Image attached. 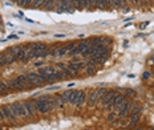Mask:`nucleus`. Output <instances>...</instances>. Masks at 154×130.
<instances>
[{"label": "nucleus", "instance_id": "obj_1", "mask_svg": "<svg viewBox=\"0 0 154 130\" xmlns=\"http://www.w3.org/2000/svg\"><path fill=\"white\" fill-rule=\"evenodd\" d=\"M56 69L53 66H45V68H40L37 73L40 74V77L44 80V82H49L53 84L56 81Z\"/></svg>", "mask_w": 154, "mask_h": 130}, {"label": "nucleus", "instance_id": "obj_2", "mask_svg": "<svg viewBox=\"0 0 154 130\" xmlns=\"http://www.w3.org/2000/svg\"><path fill=\"white\" fill-rule=\"evenodd\" d=\"M48 97H49V94H44V96H41L40 98H37V100H33V104H35V107H36V110L38 113L41 114H45V113H49V107H48Z\"/></svg>", "mask_w": 154, "mask_h": 130}, {"label": "nucleus", "instance_id": "obj_3", "mask_svg": "<svg viewBox=\"0 0 154 130\" xmlns=\"http://www.w3.org/2000/svg\"><path fill=\"white\" fill-rule=\"evenodd\" d=\"M57 14H64V12H68V14H72L75 11V7L72 4V0H60L59 3L54 7Z\"/></svg>", "mask_w": 154, "mask_h": 130}, {"label": "nucleus", "instance_id": "obj_4", "mask_svg": "<svg viewBox=\"0 0 154 130\" xmlns=\"http://www.w3.org/2000/svg\"><path fill=\"white\" fill-rule=\"evenodd\" d=\"M88 47H91V39H88V40H84V41H81V43H79V45H76L75 48H73L70 52L68 53V56H72V57H75V56H79V55H81L84 50L88 48Z\"/></svg>", "mask_w": 154, "mask_h": 130}, {"label": "nucleus", "instance_id": "obj_5", "mask_svg": "<svg viewBox=\"0 0 154 130\" xmlns=\"http://www.w3.org/2000/svg\"><path fill=\"white\" fill-rule=\"evenodd\" d=\"M11 106H12V109H14L15 112L17 113V116H19V117H24V118L29 117L27 107L24 106V104H23V102H14Z\"/></svg>", "mask_w": 154, "mask_h": 130}, {"label": "nucleus", "instance_id": "obj_6", "mask_svg": "<svg viewBox=\"0 0 154 130\" xmlns=\"http://www.w3.org/2000/svg\"><path fill=\"white\" fill-rule=\"evenodd\" d=\"M114 97H116V90H109L104 94V97L101 98V104L104 106L106 105H113V101H114Z\"/></svg>", "mask_w": 154, "mask_h": 130}, {"label": "nucleus", "instance_id": "obj_7", "mask_svg": "<svg viewBox=\"0 0 154 130\" xmlns=\"http://www.w3.org/2000/svg\"><path fill=\"white\" fill-rule=\"evenodd\" d=\"M27 77H28V82L33 85H41L44 82V80L40 77V74L37 72H31V73L27 74Z\"/></svg>", "mask_w": 154, "mask_h": 130}, {"label": "nucleus", "instance_id": "obj_8", "mask_svg": "<svg viewBox=\"0 0 154 130\" xmlns=\"http://www.w3.org/2000/svg\"><path fill=\"white\" fill-rule=\"evenodd\" d=\"M2 109H3V112H4V114H5V118L11 119V121H15V119L19 117V116H17V113H16L15 110L12 109V106H11V105L2 106Z\"/></svg>", "mask_w": 154, "mask_h": 130}, {"label": "nucleus", "instance_id": "obj_9", "mask_svg": "<svg viewBox=\"0 0 154 130\" xmlns=\"http://www.w3.org/2000/svg\"><path fill=\"white\" fill-rule=\"evenodd\" d=\"M126 102V96L125 94H116L114 97V101H113V109L114 112L117 113L118 109H120V106L122 105V104Z\"/></svg>", "mask_w": 154, "mask_h": 130}, {"label": "nucleus", "instance_id": "obj_10", "mask_svg": "<svg viewBox=\"0 0 154 130\" xmlns=\"http://www.w3.org/2000/svg\"><path fill=\"white\" fill-rule=\"evenodd\" d=\"M130 107H131V105H130V102H125V104H122V105L120 106V109H118V118L120 119H122L125 116H126L128 113H129V110H130Z\"/></svg>", "mask_w": 154, "mask_h": 130}, {"label": "nucleus", "instance_id": "obj_11", "mask_svg": "<svg viewBox=\"0 0 154 130\" xmlns=\"http://www.w3.org/2000/svg\"><path fill=\"white\" fill-rule=\"evenodd\" d=\"M97 92L96 90H92L91 93H89L88 96V107H93L96 105V102H97Z\"/></svg>", "mask_w": 154, "mask_h": 130}, {"label": "nucleus", "instance_id": "obj_12", "mask_svg": "<svg viewBox=\"0 0 154 130\" xmlns=\"http://www.w3.org/2000/svg\"><path fill=\"white\" fill-rule=\"evenodd\" d=\"M7 85H8V89H11V90H14V89H16V90H21L24 88V85H21L20 82H19L17 80H11V81H8L7 82Z\"/></svg>", "mask_w": 154, "mask_h": 130}, {"label": "nucleus", "instance_id": "obj_13", "mask_svg": "<svg viewBox=\"0 0 154 130\" xmlns=\"http://www.w3.org/2000/svg\"><path fill=\"white\" fill-rule=\"evenodd\" d=\"M96 72H97V64H96V62H92V61L86 62V74L93 76Z\"/></svg>", "mask_w": 154, "mask_h": 130}, {"label": "nucleus", "instance_id": "obj_14", "mask_svg": "<svg viewBox=\"0 0 154 130\" xmlns=\"http://www.w3.org/2000/svg\"><path fill=\"white\" fill-rule=\"evenodd\" d=\"M53 100H54V104H56V107H57V109H63L64 105H65V102H64L61 94H54V96H53Z\"/></svg>", "mask_w": 154, "mask_h": 130}, {"label": "nucleus", "instance_id": "obj_15", "mask_svg": "<svg viewBox=\"0 0 154 130\" xmlns=\"http://www.w3.org/2000/svg\"><path fill=\"white\" fill-rule=\"evenodd\" d=\"M54 7H56V0H44L41 8L47 9V11H52V9H54Z\"/></svg>", "mask_w": 154, "mask_h": 130}, {"label": "nucleus", "instance_id": "obj_16", "mask_svg": "<svg viewBox=\"0 0 154 130\" xmlns=\"http://www.w3.org/2000/svg\"><path fill=\"white\" fill-rule=\"evenodd\" d=\"M24 106L27 107V110H28V114H29V117L31 116H33L35 114V110H36V107H35V104H33V101H24Z\"/></svg>", "mask_w": 154, "mask_h": 130}, {"label": "nucleus", "instance_id": "obj_17", "mask_svg": "<svg viewBox=\"0 0 154 130\" xmlns=\"http://www.w3.org/2000/svg\"><path fill=\"white\" fill-rule=\"evenodd\" d=\"M32 49H33L35 52L40 53V52H43V50L48 49V47L44 43H35V44H32Z\"/></svg>", "mask_w": 154, "mask_h": 130}, {"label": "nucleus", "instance_id": "obj_18", "mask_svg": "<svg viewBox=\"0 0 154 130\" xmlns=\"http://www.w3.org/2000/svg\"><path fill=\"white\" fill-rule=\"evenodd\" d=\"M66 68L70 71V73H72V76H77L80 72L79 66H77L76 62H69V64H66Z\"/></svg>", "mask_w": 154, "mask_h": 130}, {"label": "nucleus", "instance_id": "obj_19", "mask_svg": "<svg viewBox=\"0 0 154 130\" xmlns=\"http://www.w3.org/2000/svg\"><path fill=\"white\" fill-rule=\"evenodd\" d=\"M85 101H86V94H85V92H84V90H81V93H80L79 98H77V102H76V105H75V106L81 107L82 105H84Z\"/></svg>", "mask_w": 154, "mask_h": 130}, {"label": "nucleus", "instance_id": "obj_20", "mask_svg": "<svg viewBox=\"0 0 154 130\" xmlns=\"http://www.w3.org/2000/svg\"><path fill=\"white\" fill-rule=\"evenodd\" d=\"M140 118H141V114H133V113H131V116H130V122H129V126H136L137 123L140 122Z\"/></svg>", "mask_w": 154, "mask_h": 130}, {"label": "nucleus", "instance_id": "obj_21", "mask_svg": "<svg viewBox=\"0 0 154 130\" xmlns=\"http://www.w3.org/2000/svg\"><path fill=\"white\" fill-rule=\"evenodd\" d=\"M91 7L104 9V0H91Z\"/></svg>", "mask_w": 154, "mask_h": 130}, {"label": "nucleus", "instance_id": "obj_22", "mask_svg": "<svg viewBox=\"0 0 154 130\" xmlns=\"http://www.w3.org/2000/svg\"><path fill=\"white\" fill-rule=\"evenodd\" d=\"M96 49H97V48H94V47H88V48H86L84 52L81 53V56L82 57H91V56H93V53L96 52Z\"/></svg>", "mask_w": 154, "mask_h": 130}, {"label": "nucleus", "instance_id": "obj_23", "mask_svg": "<svg viewBox=\"0 0 154 130\" xmlns=\"http://www.w3.org/2000/svg\"><path fill=\"white\" fill-rule=\"evenodd\" d=\"M72 93H73V89H68V90H65V92H64V93L61 94V96H63V100H64V102H65V104L70 101Z\"/></svg>", "mask_w": 154, "mask_h": 130}, {"label": "nucleus", "instance_id": "obj_24", "mask_svg": "<svg viewBox=\"0 0 154 130\" xmlns=\"http://www.w3.org/2000/svg\"><path fill=\"white\" fill-rule=\"evenodd\" d=\"M80 93H81V90H73V93H72V97H70L69 104H72V105H76V102H77V98H79Z\"/></svg>", "mask_w": 154, "mask_h": 130}, {"label": "nucleus", "instance_id": "obj_25", "mask_svg": "<svg viewBox=\"0 0 154 130\" xmlns=\"http://www.w3.org/2000/svg\"><path fill=\"white\" fill-rule=\"evenodd\" d=\"M43 3H44V0H32V3H31L29 7L33 8V9L41 8V7H43Z\"/></svg>", "mask_w": 154, "mask_h": 130}, {"label": "nucleus", "instance_id": "obj_26", "mask_svg": "<svg viewBox=\"0 0 154 130\" xmlns=\"http://www.w3.org/2000/svg\"><path fill=\"white\" fill-rule=\"evenodd\" d=\"M66 55H68V50H66V47H60V48H57L56 57H63V56H66Z\"/></svg>", "mask_w": 154, "mask_h": 130}, {"label": "nucleus", "instance_id": "obj_27", "mask_svg": "<svg viewBox=\"0 0 154 130\" xmlns=\"http://www.w3.org/2000/svg\"><path fill=\"white\" fill-rule=\"evenodd\" d=\"M101 40H102V37H92L91 39V47L97 48V47L101 44Z\"/></svg>", "mask_w": 154, "mask_h": 130}, {"label": "nucleus", "instance_id": "obj_28", "mask_svg": "<svg viewBox=\"0 0 154 130\" xmlns=\"http://www.w3.org/2000/svg\"><path fill=\"white\" fill-rule=\"evenodd\" d=\"M112 3H113V8H122L125 5V0H112Z\"/></svg>", "mask_w": 154, "mask_h": 130}, {"label": "nucleus", "instance_id": "obj_29", "mask_svg": "<svg viewBox=\"0 0 154 130\" xmlns=\"http://www.w3.org/2000/svg\"><path fill=\"white\" fill-rule=\"evenodd\" d=\"M8 85L5 84V82L0 81V94H7L8 93Z\"/></svg>", "mask_w": 154, "mask_h": 130}, {"label": "nucleus", "instance_id": "obj_30", "mask_svg": "<svg viewBox=\"0 0 154 130\" xmlns=\"http://www.w3.org/2000/svg\"><path fill=\"white\" fill-rule=\"evenodd\" d=\"M47 102H48V107H49V110H53V109H56V104H54L53 96H49V97H48Z\"/></svg>", "mask_w": 154, "mask_h": 130}, {"label": "nucleus", "instance_id": "obj_31", "mask_svg": "<svg viewBox=\"0 0 154 130\" xmlns=\"http://www.w3.org/2000/svg\"><path fill=\"white\" fill-rule=\"evenodd\" d=\"M16 80L20 82L21 85H24V86H25V84L28 82V77L25 74H20V76H17V78H16Z\"/></svg>", "mask_w": 154, "mask_h": 130}, {"label": "nucleus", "instance_id": "obj_32", "mask_svg": "<svg viewBox=\"0 0 154 130\" xmlns=\"http://www.w3.org/2000/svg\"><path fill=\"white\" fill-rule=\"evenodd\" d=\"M21 49H23V48H21V47L16 45V47H12V48H9V49H7V50H8L9 53H12V55H15V56H16V55H17L19 52H20Z\"/></svg>", "mask_w": 154, "mask_h": 130}, {"label": "nucleus", "instance_id": "obj_33", "mask_svg": "<svg viewBox=\"0 0 154 130\" xmlns=\"http://www.w3.org/2000/svg\"><path fill=\"white\" fill-rule=\"evenodd\" d=\"M7 65V53H2L0 55V66H4Z\"/></svg>", "mask_w": 154, "mask_h": 130}, {"label": "nucleus", "instance_id": "obj_34", "mask_svg": "<svg viewBox=\"0 0 154 130\" xmlns=\"http://www.w3.org/2000/svg\"><path fill=\"white\" fill-rule=\"evenodd\" d=\"M31 3H32V0H20L17 4L20 5V7H29Z\"/></svg>", "mask_w": 154, "mask_h": 130}, {"label": "nucleus", "instance_id": "obj_35", "mask_svg": "<svg viewBox=\"0 0 154 130\" xmlns=\"http://www.w3.org/2000/svg\"><path fill=\"white\" fill-rule=\"evenodd\" d=\"M110 43H112V39H109V37H102V40H101V44H102V45L109 47V45H110Z\"/></svg>", "mask_w": 154, "mask_h": 130}, {"label": "nucleus", "instance_id": "obj_36", "mask_svg": "<svg viewBox=\"0 0 154 130\" xmlns=\"http://www.w3.org/2000/svg\"><path fill=\"white\" fill-rule=\"evenodd\" d=\"M96 92H97V98H102V97H104V94L106 93L108 90H106V89H104V88H101V89H97Z\"/></svg>", "mask_w": 154, "mask_h": 130}, {"label": "nucleus", "instance_id": "obj_37", "mask_svg": "<svg viewBox=\"0 0 154 130\" xmlns=\"http://www.w3.org/2000/svg\"><path fill=\"white\" fill-rule=\"evenodd\" d=\"M116 117H117V113L116 112H113V113H110V114H108V121L109 122H114L116 121Z\"/></svg>", "mask_w": 154, "mask_h": 130}, {"label": "nucleus", "instance_id": "obj_38", "mask_svg": "<svg viewBox=\"0 0 154 130\" xmlns=\"http://www.w3.org/2000/svg\"><path fill=\"white\" fill-rule=\"evenodd\" d=\"M141 112H142V107H141V105H136L133 107V110H131V113H133V114H141Z\"/></svg>", "mask_w": 154, "mask_h": 130}, {"label": "nucleus", "instance_id": "obj_39", "mask_svg": "<svg viewBox=\"0 0 154 130\" xmlns=\"http://www.w3.org/2000/svg\"><path fill=\"white\" fill-rule=\"evenodd\" d=\"M113 7V3H112V0H104V9L105 8H112Z\"/></svg>", "mask_w": 154, "mask_h": 130}, {"label": "nucleus", "instance_id": "obj_40", "mask_svg": "<svg viewBox=\"0 0 154 130\" xmlns=\"http://www.w3.org/2000/svg\"><path fill=\"white\" fill-rule=\"evenodd\" d=\"M5 119V114H4V112H3V109L0 107V122H3Z\"/></svg>", "mask_w": 154, "mask_h": 130}, {"label": "nucleus", "instance_id": "obj_41", "mask_svg": "<svg viewBox=\"0 0 154 130\" xmlns=\"http://www.w3.org/2000/svg\"><path fill=\"white\" fill-rule=\"evenodd\" d=\"M57 66H59V68L63 71V69H65V68H66V64H64V62H59V64H57Z\"/></svg>", "mask_w": 154, "mask_h": 130}, {"label": "nucleus", "instance_id": "obj_42", "mask_svg": "<svg viewBox=\"0 0 154 130\" xmlns=\"http://www.w3.org/2000/svg\"><path fill=\"white\" fill-rule=\"evenodd\" d=\"M142 77H143V80H147V78L150 77V73H149V72H145V73H143V76H142Z\"/></svg>", "mask_w": 154, "mask_h": 130}, {"label": "nucleus", "instance_id": "obj_43", "mask_svg": "<svg viewBox=\"0 0 154 130\" xmlns=\"http://www.w3.org/2000/svg\"><path fill=\"white\" fill-rule=\"evenodd\" d=\"M125 92H126V94H133V96L136 94L134 93V90H131V89H125Z\"/></svg>", "mask_w": 154, "mask_h": 130}, {"label": "nucleus", "instance_id": "obj_44", "mask_svg": "<svg viewBox=\"0 0 154 130\" xmlns=\"http://www.w3.org/2000/svg\"><path fill=\"white\" fill-rule=\"evenodd\" d=\"M41 65H43V62H41V61H37V62H35V66H36V68H40Z\"/></svg>", "mask_w": 154, "mask_h": 130}, {"label": "nucleus", "instance_id": "obj_45", "mask_svg": "<svg viewBox=\"0 0 154 130\" xmlns=\"http://www.w3.org/2000/svg\"><path fill=\"white\" fill-rule=\"evenodd\" d=\"M54 36H56V37H65V35H61V33H56V35H54Z\"/></svg>", "mask_w": 154, "mask_h": 130}, {"label": "nucleus", "instance_id": "obj_46", "mask_svg": "<svg viewBox=\"0 0 154 130\" xmlns=\"http://www.w3.org/2000/svg\"><path fill=\"white\" fill-rule=\"evenodd\" d=\"M130 2L133 3V4H138V3H140V0H130Z\"/></svg>", "mask_w": 154, "mask_h": 130}, {"label": "nucleus", "instance_id": "obj_47", "mask_svg": "<svg viewBox=\"0 0 154 130\" xmlns=\"http://www.w3.org/2000/svg\"><path fill=\"white\" fill-rule=\"evenodd\" d=\"M147 2H149V0H140V3H141V4H146Z\"/></svg>", "mask_w": 154, "mask_h": 130}, {"label": "nucleus", "instance_id": "obj_48", "mask_svg": "<svg viewBox=\"0 0 154 130\" xmlns=\"http://www.w3.org/2000/svg\"><path fill=\"white\" fill-rule=\"evenodd\" d=\"M9 39H17V36H16V35H11V36H9Z\"/></svg>", "mask_w": 154, "mask_h": 130}, {"label": "nucleus", "instance_id": "obj_49", "mask_svg": "<svg viewBox=\"0 0 154 130\" xmlns=\"http://www.w3.org/2000/svg\"><path fill=\"white\" fill-rule=\"evenodd\" d=\"M73 86H75V84H73V82H72V84H69V85H68V88H69V89H72Z\"/></svg>", "mask_w": 154, "mask_h": 130}, {"label": "nucleus", "instance_id": "obj_50", "mask_svg": "<svg viewBox=\"0 0 154 130\" xmlns=\"http://www.w3.org/2000/svg\"><path fill=\"white\" fill-rule=\"evenodd\" d=\"M11 2H16V3H19V2H20V0H11Z\"/></svg>", "mask_w": 154, "mask_h": 130}, {"label": "nucleus", "instance_id": "obj_51", "mask_svg": "<svg viewBox=\"0 0 154 130\" xmlns=\"http://www.w3.org/2000/svg\"><path fill=\"white\" fill-rule=\"evenodd\" d=\"M134 130H143V129H141V128H137V129H134Z\"/></svg>", "mask_w": 154, "mask_h": 130}, {"label": "nucleus", "instance_id": "obj_52", "mask_svg": "<svg viewBox=\"0 0 154 130\" xmlns=\"http://www.w3.org/2000/svg\"><path fill=\"white\" fill-rule=\"evenodd\" d=\"M0 130H4V129H3V128H2V126H0Z\"/></svg>", "mask_w": 154, "mask_h": 130}, {"label": "nucleus", "instance_id": "obj_53", "mask_svg": "<svg viewBox=\"0 0 154 130\" xmlns=\"http://www.w3.org/2000/svg\"><path fill=\"white\" fill-rule=\"evenodd\" d=\"M153 61H154V55H153Z\"/></svg>", "mask_w": 154, "mask_h": 130}, {"label": "nucleus", "instance_id": "obj_54", "mask_svg": "<svg viewBox=\"0 0 154 130\" xmlns=\"http://www.w3.org/2000/svg\"><path fill=\"white\" fill-rule=\"evenodd\" d=\"M149 2H154V0H149Z\"/></svg>", "mask_w": 154, "mask_h": 130}, {"label": "nucleus", "instance_id": "obj_55", "mask_svg": "<svg viewBox=\"0 0 154 130\" xmlns=\"http://www.w3.org/2000/svg\"><path fill=\"white\" fill-rule=\"evenodd\" d=\"M149 130H154V129H149Z\"/></svg>", "mask_w": 154, "mask_h": 130}, {"label": "nucleus", "instance_id": "obj_56", "mask_svg": "<svg viewBox=\"0 0 154 130\" xmlns=\"http://www.w3.org/2000/svg\"><path fill=\"white\" fill-rule=\"evenodd\" d=\"M125 2H126V0H125Z\"/></svg>", "mask_w": 154, "mask_h": 130}]
</instances>
